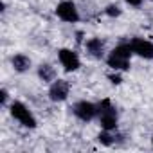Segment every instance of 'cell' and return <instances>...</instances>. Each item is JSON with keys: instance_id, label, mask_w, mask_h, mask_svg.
<instances>
[{"instance_id": "1", "label": "cell", "mask_w": 153, "mask_h": 153, "mask_svg": "<svg viewBox=\"0 0 153 153\" xmlns=\"http://www.w3.org/2000/svg\"><path fill=\"white\" fill-rule=\"evenodd\" d=\"M131 56H133V51H131L130 42H123V43L115 45V47L106 54V65H108L112 70H115V72L130 70Z\"/></svg>"}, {"instance_id": "2", "label": "cell", "mask_w": 153, "mask_h": 153, "mask_svg": "<svg viewBox=\"0 0 153 153\" xmlns=\"http://www.w3.org/2000/svg\"><path fill=\"white\" fill-rule=\"evenodd\" d=\"M97 121H99L101 130L117 131L119 114H117V108L114 106V103L110 99H103L101 103H97Z\"/></svg>"}, {"instance_id": "3", "label": "cell", "mask_w": 153, "mask_h": 153, "mask_svg": "<svg viewBox=\"0 0 153 153\" xmlns=\"http://www.w3.org/2000/svg\"><path fill=\"white\" fill-rule=\"evenodd\" d=\"M9 114L15 121H18L24 128H29V130H34L38 126V121L34 117V114L29 110L27 105H24L22 101H13L9 103Z\"/></svg>"}, {"instance_id": "4", "label": "cell", "mask_w": 153, "mask_h": 153, "mask_svg": "<svg viewBox=\"0 0 153 153\" xmlns=\"http://www.w3.org/2000/svg\"><path fill=\"white\" fill-rule=\"evenodd\" d=\"M72 114L83 123H90V121L97 119V105L92 101H87V99L76 101L72 105Z\"/></svg>"}, {"instance_id": "5", "label": "cell", "mask_w": 153, "mask_h": 153, "mask_svg": "<svg viewBox=\"0 0 153 153\" xmlns=\"http://www.w3.org/2000/svg\"><path fill=\"white\" fill-rule=\"evenodd\" d=\"M58 61L65 72H76L81 67V59H79L78 52L72 51V49H67V47L58 49Z\"/></svg>"}, {"instance_id": "6", "label": "cell", "mask_w": 153, "mask_h": 153, "mask_svg": "<svg viewBox=\"0 0 153 153\" xmlns=\"http://www.w3.org/2000/svg\"><path fill=\"white\" fill-rule=\"evenodd\" d=\"M56 16L61 22H67V24L79 22V11H78V7H76V4L72 0H61L56 6Z\"/></svg>"}, {"instance_id": "7", "label": "cell", "mask_w": 153, "mask_h": 153, "mask_svg": "<svg viewBox=\"0 0 153 153\" xmlns=\"http://www.w3.org/2000/svg\"><path fill=\"white\" fill-rule=\"evenodd\" d=\"M70 94V83L67 79H59L56 78L51 85H49V99L52 103H63Z\"/></svg>"}, {"instance_id": "8", "label": "cell", "mask_w": 153, "mask_h": 153, "mask_svg": "<svg viewBox=\"0 0 153 153\" xmlns=\"http://www.w3.org/2000/svg\"><path fill=\"white\" fill-rule=\"evenodd\" d=\"M130 45L135 56L144 58V59H153V42L140 38V36H133L130 38Z\"/></svg>"}, {"instance_id": "9", "label": "cell", "mask_w": 153, "mask_h": 153, "mask_svg": "<svg viewBox=\"0 0 153 153\" xmlns=\"http://www.w3.org/2000/svg\"><path fill=\"white\" fill-rule=\"evenodd\" d=\"M85 49L88 52V56H92L94 59H103L105 58V52H106V45H105V40L94 36V38H88L85 42Z\"/></svg>"}, {"instance_id": "10", "label": "cell", "mask_w": 153, "mask_h": 153, "mask_svg": "<svg viewBox=\"0 0 153 153\" xmlns=\"http://www.w3.org/2000/svg\"><path fill=\"white\" fill-rule=\"evenodd\" d=\"M11 65H13L15 72L24 74V72H27V70L33 67V61H31V58H29V56H25V54L18 52V54H15V56L11 58Z\"/></svg>"}, {"instance_id": "11", "label": "cell", "mask_w": 153, "mask_h": 153, "mask_svg": "<svg viewBox=\"0 0 153 153\" xmlns=\"http://www.w3.org/2000/svg\"><path fill=\"white\" fill-rule=\"evenodd\" d=\"M38 78L43 81V83H52L54 79H56V68L52 67V65H49V63H42L40 67H38Z\"/></svg>"}, {"instance_id": "12", "label": "cell", "mask_w": 153, "mask_h": 153, "mask_svg": "<svg viewBox=\"0 0 153 153\" xmlns=\"http://www.w3.org/2000/svg\"><path fill=\"white\" fill-rule=\"evenodd\" d=\"M115 131H108V130H101V133L97 135V142L103 146H114L115 144Z\"/></svg>"}, {"instance_id": "13", "label": "cell", "mask_w": 153, "mask_h": 153, "mask_svg": "<svg viewBox=\"0 0 153 153\" xmlns=\"http://www.w3.org/2000/svg\"><path fill=\"white\" fill-rule=\"evenodd\" d=\"M121 7L117 6V4H108L106 7H105V15L106 16H110V18H115V16H121Z\"/></svg>"}, {"instance_id": "14", "label": "cell", "mask_w": 153, "mask_h": 153, "mask_svg": "<svg viewBox=\"0 0 153 153\" xmlns=\"http://www.w3.org/2000/svg\"><path fill=\"white\" fill-rule=\"evenodd\" d=\"M0 106H9V92L6 90V88H2L0 90Z\"/></svg>"}, {"instance_id": "15", "label": "cell", "mask_w": 153, "mask_h": 153, "mask_svg": "<svg viewBox=\"0 0 153 153\" xmlns=\"http://www.w3.org/2000/svg\"><path fill=\"white\" fill-rule=\"evenodd\" d=\"M124 2H126L128 6H131V7H139V6H142L144 0H124Z\"/></svg>"}, {"instance_id": "16", "label": "cell", "mask_w": 153, "mask_h": 153, "mask_svg": "<svg viewBox=\"0 0 153 153\" xmlns=\"http://www.w3.org/2000/svg\"><path fill=\"white\" fill-rule=\"evenodd\" d=\"M108 78H110V81H112V83H114V85H119V83H121V81H123V79H121V78H119V76H117V74H115V76H114V74H112V76H108Z\"/></svg>"}, {"instance_id": "17", "label": "cell", "mask_w": 153, "mask_h": 153, "mask_svg": "<svg viewBox=\"0 0 153 153\" xmlns=\"http://www.w3.org/2000/svg\"><path fill=\"white\" fill-rule=\"evenodd\" d=\"M151 148H153V139H151Z\"/></svg>"}]
</instances>
